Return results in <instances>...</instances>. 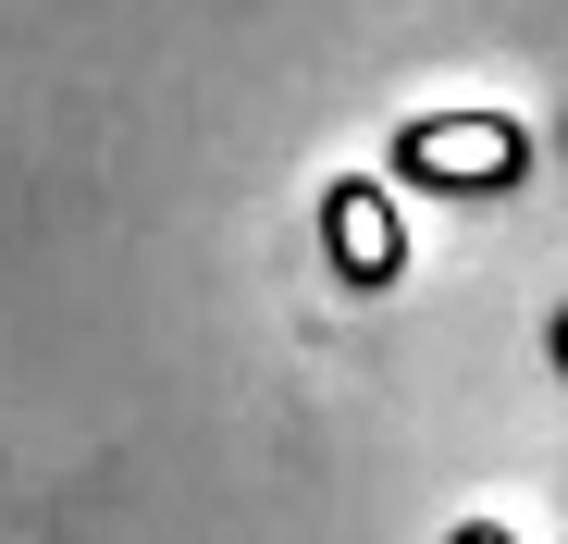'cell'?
<instances>
[{"instance_id": "6da1fadb", "label": "cell", "mask_w": 568, "mask_h": 544, "mask_svg": "<svg viewBox=\"0 0 568 544\" xmlns=\"http://www.w3.org/2000/svg\"><path fill=\"white\" fill-rule=\"evenodd\" d=\"M556 372H568V322H556Z\"/></svg>"}]
</instances>
